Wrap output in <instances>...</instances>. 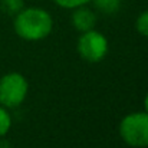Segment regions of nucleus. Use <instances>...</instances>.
Wrapping results in <instances>:
<instances>
[{
	"label": "nucleus",
	"instance_id": "6e6552de",
	"mask_svg": "<svg viewBox=\"0 0 148 148\" xmlns=\"http://www.w3.org/2000/svg\"><path fill=\"white\" fill-rule=\"evenodd\" d=\"M12 127V116L7 108L0 105V137H4Z\"/></svg>",
	"mask_w": 148,
	"mask_h": 148
},
{
	"label": "nucleus",
	"instance_id": "f03ea898",
	"mask_svg": "<svg viewBox=\"0 0 148 148\" xmlns=\"http://www.w3.org/2000/svg\"><path fill=\"white\" fill-rule=\"evenodd\" d=\"M119 135L130 147H148V114L134 112L122 118L119 124Z\"/></svg>",
	"mask_w": 148,
	"mask_h": 148
},
{
	"label": "nucleus",
	"instance_id": "9b49d317",
	"mask_svg": "<svg viewBox=\"0 0 148 148\" xmlns=\"http://www.w3.org/2000/svg\"><path fill=\"white\" fill-rule=\"evenodd\" d=\"M144 106H145V112L148 114V94L145 95V99H144Z\"/></svg>",
	"mask_w": 148,
	"mask_h": 148
},
{
	"label": "nucleus",
	"instance_id": "20e7f679",
	"mask_svg": "<svg viewBox=\"0 0 148 148\" xmlns=\"http://www.w3.org/2000/svg\"><path fill=\"white\" fill-rule=\"evenodd\" d=\"M78 53L79 56L91 63L101 62L108 53V40L97 30H88L78 39Z\"/></svg>",
	"mask_w": 148,
	"mask_h": 148
},
{
	"label": "nucleus",
	"instance_id": "7ed1b4c3",
	"mask_svg": "<svg viewBox=\"0 0 148 148\" xmlns=\"http://www.w3.org/2000/svg\"><path fill=\"white\" fill-rule=\"evenodd\" d=\"M29 84L19 72H10L0 78V105L4 108H16L26 99Z\"/></svg>",
	"mask_w": 148,
	"mask_h": 148
},
{
	"label": "nucleus",
	"instance_id": "39448f33",
	"mask_svg": "<svg viewBox=\"0 0 148 148\" xmlns=\"http://www.w3.org/2000/svg\"><path fill=\"white\" fill-rule=\"evenodd\" d=\"M97 25V16L95 13L85 7V6H81V7H76L73 9V13H72V26L84 33V32H88V30H92Z\"/></svg>",
	"mask_w": 148,
	"mask_h": 148
},
{
	"label": "nucleus",
	"instance_id": "f257e3e1",
	"mask_svg": "<svg viewBox=\"0 0 148 148\" xmlns=\"http://www.w3.org/2000/svg\"><path fill=\"white\" fill-rule=\"evenodd\" d=\"M13 27L19 38L29 42H38L50 35L53 29V20L46 10L29 7L22 9L14 16Z\"/></svg>",
	"mask_w": 148,
	"mask_h": 148
},
{
	"label": "nucleus",
	"instance_id": "9d476101",
	"mask_svg": "<svg viewBox=\"0 0 148 148\" xmlns=\"http://www.w3.org/2000/svg\"><path fill=\"white\" fill-rule=\"evenodd\" d=\"M58 6L65 9H76L81 6H86L91 0H53Z\"/></svg>",
	"mask_w": 148,
	"mask_h": 148
},
{
	"label": "nucleus",
	"instance_id": "1a4fd4ad",
	"mask_svg": "<svg viewBox=\"0 0 148 148\" xmlns=\"http://www.w3.org/2000/svg\"><path fill=\"white\" fill-rule=\"evenodd\" d=\"M135 27H137V30H138V33H140V35L147 36L148 38V10L143 12V13L137 17Z\"/></svg>",
	"mask_w": 148,
	"mask_h": 148
},
{
	"label": "nucleus",
	"instance_id": "0eeeda50",
	"mask_svg": "<svg viewBox=\"0 0 148 148\" xmlns=\"http://www.w3.org/2000/svg\"><path fill=\"white\" fill-rule=\"evenodd\" d=\"M0 7L7 14H17L22 9H25L23 0H0Z\"/></svg>",
	"mask_w": 148,
	"mask_h": 148
},
{
	"label": "nucleus",
	"instance_id": "423d86ee",
	"mask_svg": "<svg viewBox=\"0 0 148 148\" xmlns=\"http://www.w3.org/2000/svg\"><path fill=\"white\" fill-rule=\"evenodd\" d=\"M99 12L105 14H114L119 10L121 0H91Z\"/></svg>",
	"mask_w": 148,
	"mask_h": 148
}]
</instances>
